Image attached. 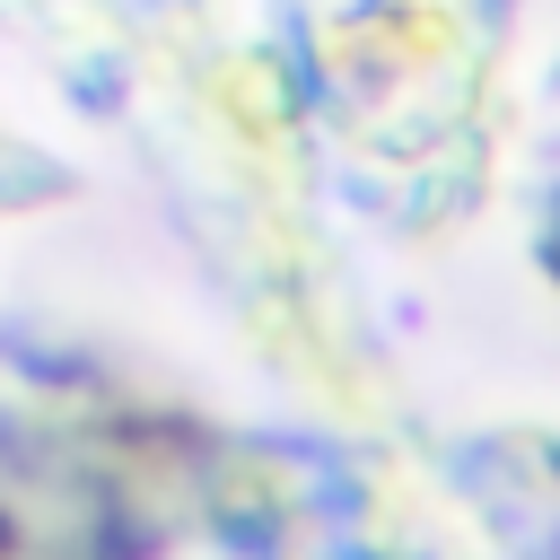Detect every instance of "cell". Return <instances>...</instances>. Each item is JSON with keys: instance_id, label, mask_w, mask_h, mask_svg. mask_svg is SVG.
Segmentation results:
<instances>
[]
</instances>
